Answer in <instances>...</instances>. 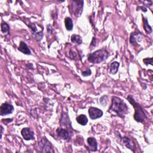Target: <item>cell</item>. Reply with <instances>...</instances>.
Here are the masks:
<instances>
[{"instance_id":"e0dca14e","label":"cell","mask_w":153,"mask_h":153,"mask_svg":"<svg viewBox=\"0 0 153 153\" xmlns=\"http://www.w3.org/2000/svg\"><path fill=\"white\" fill-rule=\"evenodd\" d=\"M143 28L145 30V32L147 33H150L152 32V27L151 26L149 25L148 20L143 17Z\"/></svg>"},{"instance_id":"277c9868","label":"cell","mask_w":153,"mask_h":153,"mask_svg":"<svg viewBox=\"0 0 153 153\" xmlns=\"http://www.w3.org/2000/svg\"><path fill=\"white\" fill-rule=\"evenodd\" d=\"M38 143V151L40 152H54L52 145L46 138H42Z\"/></svg>"},{"instance_id":"ba28073f","label":"cell","mask_w":153,"mask_h":153,"mask_svg":"<svg viewBox=\"0 0 153 153\" xmlns=\"http://www.w3.org/2000/svg\"><path fill=\"white\" fill-rule=\"evenodd\" d=\"M14 111V107L11 104L8 103H4L0 107V114L1 116L11 114Z\"/></svg>"},{"instance_id":"52a82bcc","label":"cell","mask_w":153,"mask_h":153,"mask_svg":"<svg viewBox=\"0 0 153 153\" xmlns=\"http://www.w3.org/2000/svg\"><path fill=\"white\" fill-rule=\"evenodd\" d=\"M88 114L91 120H96L103 115V111L97 108L91 107L88 109Z\"/></svg>"},{"instance_id":"9c48e42d","label":"cell","mask_w":153,"mask_h":153,"mask_svg":"<svg viewBox=\"0 0 153 153\" xmlns=\"http://www.w3.org/2000/svg\"><path fill=\"white\" fill-rule=\"evenodd\" d=\"M21 134L26 140H33L35 139L33 131L29 128H23L21 131Z\"/></svg>"},{"instance_id":"7402d4cb","label":"cell","mask_w":153,"mask_h":153,"mask_svg":"<svg viewBox=\"0 0 153 153\" xmlns=\"http://www.w3.org/2000/svg\"><path fill=\"white\" fill-rule=\"evenodd\" d=\"M1 138L2 137V132H3V127L1 126Z\"/></svg>"},{"instance_id":"6da1fadb","label":"cell","mask_w":153,"mask_h":153,"mask_svg":"<svg viewBox=\"0 0 153 153\" xmlns=\"http://www.w3.org/2000/svg\"><path fill=\"white\" fill-rule=\"evenodd\" d=\"M109 110L114 112L121 118H124L128 112V107L122 99L114 96L112 98V103Z\"/></svg>"},{"instance_id":"4fadbf2b","label":"cell","mask_w":153,"mask_h":153,"mask_svg":"<svg viewBox=\"0 0 153 153\" xmlns=\"http://www.w3.org/2000/svg\"><path fill=\"white\" fill-rule=\"evenodd\" d=\"M18 50L21 51L22 53L25 54H27V55H30L31 54V51L30 50V49L29 48L28 46L27 45V44L23 42V41H21L19 45V47L18 48Z\"/></svg>"},{"instance_id":"9a60e30c","label":"cell","mask_w":153,"mask_h":153,"mask_svg":"<svg viewBox=\"0 0 153 153\" xmlns=\"http://www.w3.org/2000/svg\"><path fill=\"white\" fill-rule=\"evenodd\" d=\"M76 120L80 125L82 126H85L88 123L87 117L84 114L79 115L78 117H77L76 118Z\"/></svg>"},{"instance_id":"8992f818","label":"cell","mask_w":153,"mask_h":153,"mask_svg":"<svg viewBox=\"0 0 153 153\" xmlns=\"http://www.w3.org/2000/svg\"><path fill=\"white\" fill-rule=\"evenodd\" d=\"M56 133L57 136L62 139L69 141L71 139L72 133L70 131L66 128H58L56 130Z\"/></svg>"},{"instance_id":"d6986e66","label":"cell","mask_w":153,"mask_h":153,"mask_svg":"<svg viewBox=\"0 0 153 153\" xmlns=\"http://www.w3.org/2000/svg\"><path fill=\"white\" fill-rule=\"evenodd\" d=\"M1 31L3 33H8L9 32L10 27H9V26L7 23L2 22L1 23Z\"/></svg>"},{"instance_id":"7c38bea8","label":"cell","mask_w":153,"mask_h":153,"mask_svg":"<svg viewBox=\"0 0 153 153\" xmlns=\"http://www.w3.org/2000/svg\"><path fill=\"white\" fill-rule=\"evenodd\" d=\"M123 143L125 145V146L126 147H127L128 149H131L133 151H134V149H135V146H134V142H133L132 140H131L130 138L124 136L123 137H122L121 139Z\"/></svg>"},{"instance_id":"44dd1931","label":"cell","mask_w":153,"mask_h":153,"mask_svg":"<svg viewBox=\"0 0 153 153\" xmlns=\"http://www.w3.org/2000/svg\"><path fill=\"white\" fill-rule=\"evenodd\" d=\"M91 74V71L90 69H88L87 71H83L82 72V75L84 76H89Z\"/></svg>"},{"instance_id":"30bf717a","label":"cell","mask_w":153,"mask_h":153,"mask_svg":"<svg viewBox=\"0 0 153 153\" xmlns=\"http://www.w3.org/2000/svg\"><path fill=\"white\" fill-rule=\"evenodd\" d=\"M88 149L90 151L95 152L97 149V143L96 139L93 137H90L87 139Z\"/></svg>"},{"instance_id":"5b68a950","label":"cell","mask_w":153,"mask_h":153,"mask_svg":"<svg viewBox=\"0 0 153 153\" xmlns=\"http://www.w3.org/2000/svg\"><path fill=\"white\" fill-rule=\"evenodd\" d=\"M83 3L82 1H77L74 0L71 2V11L75 16H79L82 12L83 8Z\"/></svg>"},{"instance_id":"2e32d148","label":"cell","mask_w":153,"mask_h":153,"mask_svg":"<svg viewBox=\"0 0 153 153\" xmlns=\"http://www.w3.org/2000/svg\"><path fill=\"white\" fill-rule=\"evenodd\" d=\"M65 27L66 29L67 30L71 31L73 29V22L72 20V19L69 17H66L65 19Z\"/></svg>"},{"instance_id":"5bb4252c","label":"cell","mask_w":153,"mask_h":153,"mask_svg":"<svg viewBox=\"0 0 153 153\" xmlns=\"http://www.w3.org/2000/svg\"><path fill=\"white\" fill-rule=\"evenodd\" d=\"M120 66V63L117 62H112L110 66H109V72L110 74H115L118 69Z\"/></svg>"},{"instance_id":"3957f363","label":"cell","mask_w":153,"mask_h":153,"mask_svg":"<svg viewBox=\"0 0 153 153\" xmlns=\"http://www.w3.org/2000/svg\"><path fill=\"white\" fill-rule=\"evenodd\" d=\"M108 56V52L103 48L95 51L88 56V60L92 63H100L105 61Z\"/></svg>"},{"instance_id":"8fae6325","label":"cell","mask_w":153,"mask_h":153,"mask_svg":"<svg viewBox=\"0 0 153 153\" xmlns=\"http://www.w3.org/2000/svg\"><path fill=\"white\" fill-rule=\"evenodd\" d=\"M62 118L60 120V124L62 126L69 127L71 128V123L69 120V118L68 115V114L66 112H62Z\"/></svg>"},{"instance_id":"ffe728a7","label":"cell","mask_w":153,"mask_h":153,"mask_svg":"<svg viewBox=\"0 0 153 153\" xmlns=\"http://www.w3.org/2000/svg\"><path fill=\"white\" fill-rule=\"evenodd\" d=\"M143 62H144V63H145L146 65L150 64V65H152V58H145L143 60Z\"/></svg>"},{"instance_id":"ac0fdd59","label":"cell","mask_w":153,"mask_h":153,"mask_svg":"<svg viewBox=\"0 0 153 153\" xmlns=\"http://www.w3.org/2000/svg\"><path fill=\"white\" fill-rule=\"evenodd\" d=\"M71 41L73 42H75L78 44H81L82 43L81 37L77 35H73L71 36Z\"/></svg>"},{"instance_id":"7a4b0ae2","label":"cell","mask_w":153,"mask_h":153,"mask_svg":"<svg viewBox=\"0 0 153 153\" xmlns=\"http://www.w3.org/2000/svg\"><path fill=\"white\" fill-rule=\"evenodd\" d=\"M127 99L132 105L135 109V112L133 115V118L135 121L139 123L143 122V121L146 118V115L143 108L140 104L136 102L131 95H128Z\"/></svg>"}]
</instances>
